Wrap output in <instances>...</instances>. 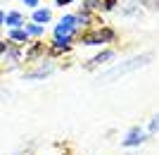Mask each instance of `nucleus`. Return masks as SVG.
<instances>
[{
  "label": "nucleus",
  "mask_w": 159,
  "mask_h": 155,
  "mask_svg": "<svg viewBox=\"0 0 159 155\" xmlns=\"http://www.w3.org/2000/svg\"><path fill=\"white\" fill-rule=\"evenodd\" d=\"M145 60H150V55H145V57H138V60H128L126 65H121V67H114L112 72H107V74L102 76V81H109V79H114V76L126 74V72H131V69L140 67V65H145Z\"/></svg>",
  "instance_id": "1"
},
{
  "label": "nucleus",
  "mask_w": 159,
  "mask_h": 155,
  "mask_svg": "<svg viewBox=\"0 0 159 155\" xmlns=\"http://www.w3.org/2000/svg\"><path fill=\"white\" fill-rule=\"evenodd\" d=\"M74 29H76V17L66 14V17H62L60 24H57V29H55V36H69Z\"/></svg>",
  "instance_id": "2"
},
{
  "label": "nucleus",
  "mask_w": 159,
  "mask_h": 155,
  "mask_svg": "<svg viewBox=\"0 0 159 155\" xmlns=\"http://www.w3.org/2000/svg\"><path fill=\"white\" fill-rule=\"evenodd\" d=\"M107 38H112V31H109V29H105V31H93V34L83 36V43H86V46H100V43L107 41Z\"/></svg>",
  "instance_id": "3"
},
{
  "label": "nucleus",
  "mask_w": 159,
  "mask_h": 155,
  "mask_svg": "<svg viewBox=\"0 0 159 155\" xmlns=\"http://www.w3.org/2000/svg\"><path fill=\"white\" fill-rule=\"evenodd\" d=\"M145 141V134H143V129H131L128 131V136L124 138V146H138V143H143Z\"/></svg>",
  "instance_id": "4"
},
{
  "label": "nucleus",
  "mask_w": 159,
  "mask_h": 155,
  "mask_svg": "<svg viewBox=\"0 0 159 155\" xmlns=\"http://www.w3.org/2000/svg\"><path fill=\"white\" fill-rule=\"evenodd\" d=\"M2 24H7V27L17 29L19 24H24V17H21L19 12H10V14H5V22H2Z\"/></svg>",
  "instance_id": "5"
},
{
  "label": "nucleus",
  "mask_w": 159,
  "mask_h": 155,
  "mask_svg": "<svg viewBox=\"0 0 159 155\" xmlns=\"http://www.w3.org/2000/svg\"><path fill=\"white\" fill-rule=\"evenodd\" d=\"M69 43H71V36H57V38H55V50H57V53H60V50H66Z\"/></svg>",
  "instance_id": "6"
},
{
  "label": "nucleus",
  "mask_w": 159,
  "mask_h": 155,
  "mask_svg": "<svg viewBox=\"0 0 159 155\" xmlns=\"http://www.w3.org/2000/svg\"><path fill=\"white\" fill-rule=\"evenodd\" d=\"M112 57H114V53H112V50H107V53H102V55H98V57H93V60H90V65H88V67H95V65H102V62L112 60Z\"/></svg>",
  "instance_id": "7"
},
{
  "label": "nucleus",
  "mask_w": 159,
  "mask_h": 155,
  "mask_svg": "<svg viewBox=\"0 0 159 155\" xmlns=\"http://www.w3.org/2000/svg\"><path fill=\"white\" fill-rule=\"evenodd\" d=\"M10 38H12V41H17V43H26L29 34L24 31V29H12V34H10Z\"/></svg>",
  "instance_id": "8"
},
{
  "label": "nucleus",
  "mask_w": 159,
  "mask_h": 155,
  "mask_svg": "<svg viewBox=\"0 0 159 155\" xmlns=\"http://www.w3.org/2000/svg\"><path fill=\"white\" fill-rule=\"evenodd\" d=\"M50 19V10H36L33 12V22L36 24H43V22H48Z\"/></svg>",
  "instance_id": "9"
},
{
  "label": "nucleus",
  "mask_w": 159,
  "mask_h": 155,
  "mask_svg": "<svg viewBox=\"0 0 159 155\" xmlns=\"http://www.w3.org/2000/svg\"><path fill=\"white\" fill-rule=\"evenodd\" d=\"M24 31H26V34H33V36H40L43 34V27H40V24H31V27L24 29Z\"/></svg>",
  "instance_id": "10"
},
{
  "label": "nucleus",
  "mask_w": 159,
  "mask_h": 155,
  "mask_svg": "<svg viewBox=\"0 0 159 155\" xmlns=\"http://www.w3.org/2000/svg\"><path fill=\"white\" fill-rule=\"evenodd\" d=\"M157 124H159V122H157V117H154V119L150 122V131H157Z\"/></svg>",
  "instance_id": "11"
},
{
  "label": "nucleus",
  "mask_w": 159,
  "mask_h": 155,
  "mask_svg": "<svg viewBox=\"0 0 159 155\" xmlns=\"http://www.w3.org/2000/svg\"><path fill=\"white\" fill-rule=\"evenodd\" d=\"M71 0H57V5H69Z\"/></svg>",
  "instance_id": "12"
},
{
  "label": "nucleus",
  "mask_w": 159,
  "mask_h": 155,
  "mask_svg": "<svg viewBox=\"0 0 159 155\" xmlns=\"http://www.w3.org/2000/svg\"><path fill=\"white\" fill-rule=\"evenodd\" d=\"M5 50H7V46H5V43H0V55L5 53Z\"/></svg>",
  "instance_id": "13"
},
{
  "label": "nucleus",
  "mask_w": 159,
  "mask_h": 155,
  "mask_svg": "<svg viewBox=\"0 0 159 155\" xmlns=\"http://www.w3.org/2000/svg\"><path fill=\"white\" fill-rule=\"evenodd\" d=\"M2 22H5V14H2V10H0V24H2Z\"/></svg>",
  "instance_id": "14"
}]
</instances>
